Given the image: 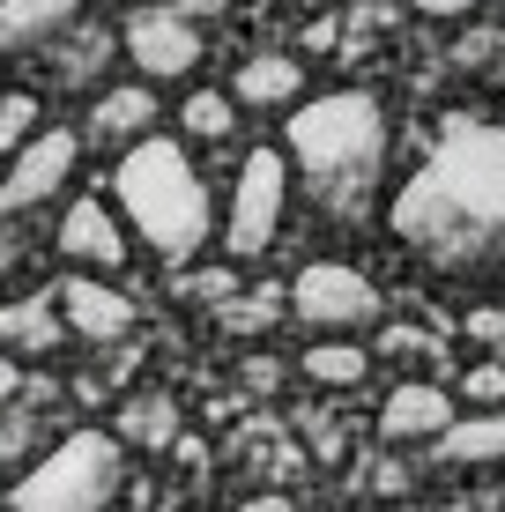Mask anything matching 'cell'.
<instances>
[{
    "instance_id": "6da1fadb",
    "label": "cell",
    "mask_w": 505,
    "mask_h": 512,
    "mask_svg": "<svg viewBox=\"0 0 505 512\" xmlns=\"http://www.w3.org/2000/svg\"><path fill=\"white\" fill-rule=\"evenodd\" d=\"M409 260L446 282H505V127L446 119L431 156L387 208Z\"/></svg>"
},
{
    "instance_id": "7a4b0ae2",
    "label": "cell",
    "mask_w": 505,
    "mask_h": 512,
    "mask_svg": "<svg viewBox=\"0 0 505 512\" xmlns=\"http://www.w3.org/2000/svg\"><path fill=\"white\" fill-rule=\"evenodd\" d=\"M290 179L327 223H364L387 179V112L372 90H327L290 112Z\"/></svg>"
},
{
    "instance_id": "3957f363",
    "label": "cell",
    "mask_w": 505,
    "mask_h": 512,
    "mask_svg": "<svg viewBox=\"0 0 505 512\" xmlns=\"http://www.w3.org/2000/svg\"><path fill=\"white\" fill-rule=\"evenodd\" d=\"M112 193H119V216L134 223V238L149 245L164 268H186V260L208 245L216 231V208H208V186L194 171V156L164 134H134V149L119 156L112 171Z\"/></svg>"
},
{
    "instance_id": "277c9868",
    "label": "cell",
    "mask_w": 505,
    "mask_h": 512,
    "mask_svg": "<svg viewBox=\"0 0 505 512\" xmlns=\"http://www.w3.org/2000/svg\"><path fill=\"white\" fill-rule=\"evenodd\" d=\"M119 438L104 431H67L38 468L8 483V512H104L119 498Z\"/></svg>"
},
{
    "instance_id": "5b68a950",
    "label": "cell",
    "mask_w": 505,
    "mask_h": 512,
    "mask_svg": "<svg viewBox=\"0 0 505 512\" xmlns=\"http://www.w3.org/2000/svg\"><path fill=\"white\" fill-rule=\"evenodd\" d=\"M283 201H290V164H283V149H253L246 164H238L231 223H223V253H238V260L268 253V238L283 231Z\"/></svg>"
},
{
    "instance_id": "8992f818",
    "label": "cell",
    "mask_w": 505,
    "mask_h": 512,
    "mask_svg": "<svg viewBox=\"0 0 505 512\" xmlns=\"http://www.w3.org/2000/svg\"><path fill=\"white\" fill-rule=\"evenodd\" d=\"M290 312H298L312 334H364L379 320V290H372V275L342 268V260H312V268L290 282Z\"/></svg>"
},
{
    "instance_id": "52a82bcc",
    "label": "cell",
    "mask_w": 505,
    "mask_h": 512,
    "mask_svg": "<svg viewBox=\"0 0 505 512\" xmlns=\"http://www.w3.org/2000/svg\"><path fill=\"white\" fill-rule=\"evenodd\" d=\"M119 45H127V60L142 67V75H164V82L201 67V30H194V15H186V8H142Z\"/></svg>"
},
{
    "instance_id": "ba28073f",
    "label": "cell",
    "mask_w": 505,
    "mask_h": 512,
    "mask_svg": "<svg viewBox=\"0 0 505 512\" xmlns=\"http://www.w3.org/2000/svg\"><path fill=\"white\" fill-rule=\"evenodd\" d=\"M60 320H67V334H82V342H127L134 334V297L127 290H112L104 275H67L60 290Z\"/></svg>"
},
{
    "instance_id": "9c48e42d",
    "label": "cell",
    "mask_w": 505,
    "mask_h": 512,
    "mask_svg": "<svg viewBox=\"0 0 505 512\" xmlns=\"http://www.w3.org/2000/svg\"><path fill=\"white\" fill-rule=\"evenodd\" d=\"M52 245H60L82 275H119V268H127V253H134L127 231H119V216L104 201H67L60 238H52Z\"/></svg>"
},
{
    "instance_id": "30bf717a",
    "label": "cell",
    "mask_w": 505,
    "mask_h": 512,
    "mask_svg": "<svg viewBox=\"0 0 505 512\" xmlns=\"http://www.w3.org/2000/svg\"><path fill=\"white\" fill-rule=\"evenodd\" d=\"M454 423V401H446V386H394L387 409H379V438L387 446H431V438Z\"/></svg>"
},
{
    "instance_id": "8fae6325",
    "label": "cell",
    "mask_w": 505,
    "mask_h": 512,
    "mask_svg": "<svg viewBox=\"0 0 505 512\" xmlns=\"http://www.w3.org/2000/svg\"><path fill=\"white\" fill-rule=\"evenodd\" d=\"M82 23V0H0V52H52Z\"/></svg>"
},
{
    "instance_id": "7c38bea8",
    "label": "cell",
    "mask_w": 505,
    "mask_h": 512,
    "mask_svg": "<svg viewBox=\"0 0 505 512\" xmlns=\"http://www.w3.org/2000/svg\"><path fill=\"white\" fill-rule=\"evenodd\" d=\"M431 446H439L446 468H491V461H505V401H498V409H476V416H454Z\"/></svg>"
},
{
    "instance_id": "4fadbf2b",
    "label": "cell",
    "mask_w": 505,
    "mask_h": 512,
    "mask_svg": "<svg viewBox=\"0 0 505 512\" xmlns=\"http://www.w3.org/2000/svg\"><path fill=\"white\" fill-rule=\"evenodd\" d=\"M60 334H67L60 297H8V305H0V342L23 349V357H52Z\"/></svg>"
},
{
    "instance_id": "5bb4252c",
    "label": "cell",
    "mask_w": 505,
    "mask_h": 512,
    "mask_svg": "<svg viewBox=\"0 0 505 512\" xmlns=\"http://www.w3.org/2000/svg\"><path fill=\"white\" fill-rule=\"evenodd\" d=\"M179 401L171 394H134L127 409H119V446H142V453H171L179 446Z\"/></svg>"
},
{
    "instance_id": "9a60e30c",
    "label": "cell",
    "mask_w": 505,
    "mask_h": 512,
    "mask_svg": "<svg viewBox=\"0 0 505 512\" xmlns=\"http://www.w3.org/2000/svg\"><path fill=\"white\" fill-rule=\"evenodd\" d=\"M298 90H305V67L283 60V52H253V60L238 67V97L260 104V112H275V104H298Z\"/></svg>"
},
{
    "instance_id": "2e32d148",
    "label": "cell",
    "mask_w": 505,
    "mask_h": 512,
    "mask_svg": "<svg viewBox=\"0 0 505 512\" xmlns=\"http://www.w3.org/2000/svg\"><path fill=\"white\" fill-rule=\"evenodd\" d=\"M156 127V97L142 90V82H127V90H104L90 104V134L97 141H134V134H149Z\"/></svg>"
},
{
    "instance_id": "e0dca14e",
    "label": "cell",
    "mask_w": 505,
    "mask_h": 512,
    "mask_svg": "<svg viewBox=\"0 0 505 512\" xmlns=\"http://www.w3.org/2000/svg\"><path fill=\"white\" fill-rule=\"evenodd\" d=\"M298 364H305L312 386H342V394H350V386H364V372H372V357H364L350 334H320V342H312Z\"/></svg>"
},
{
    "instance_id": "ac0fdd59",
    "label": "cell",
    "mask_w": 505,
    "mask_h": 512,
    "mask_svg": "<svg viewBox=\"0 0 505 512\" xmlns=\"http://www.w3.org/2000/svg\"><path fill=\"white\" fill-rule=\"evenodd\" d=\"M104 60H112V38H104V30H90V23H75V30H67V45H52V67H60L67 90H82Z\"/></svg>"
},
{
    "instance_id": "d6986e66",
    "label": "cell",
    "mask_w": 505,
    "mask_h": 512,
    "mask_svg": "<svg viewBox=\"0 0 505 512\" xmlns=\"http://www.w3.org/2000/svg\"><path fill=\"white\" fill-rule=\"evenodd\" d=\"M179 119H186V134H194V141H223V134H231V104H223V90H194Z\"/></svg>"
},
{
    "instance_id": "ffe728a7",
    "label": "cell",
    "mask_w": 505,
    "mask_h": 512,
    "mask_svg": "<svg viewBox=\"0 0 505 512\" xmlns=\"http://www.w3.org/2000/svg\"><path fill=\"white\" fill-rule=\"evenodd\" d=\"M30 127H38V97H23V90H15V97H0V156H15V149H23Z\"/></svg>"
},
{
    "instance_id": "44dd1931",
    "label": "cell",
    "mask_w": 505,
    "mask_h": 512,
    "mask_svg": "<svg viewBox=\"0 0 505 512\" xmlns=\"http://www.w3.org/2000/svg\"><path fill=\"white\" fill-rule=\"evenodd\" d=\"M305 446H312V461H327V468L350 461V431H342L335 416H305Z\"/></svg>"
},
{
    "instance_id": "7402d4cb",
    "label": "cell",
    "mask_w": 505,
    "mask_h": 512,
    "mask_svg": "<svg viewBox=\"0 0 505 512\" xmlns=\"http://www.w3.org/2000/svg\"><path fill=\"white\" fill-rule=\"evenodd\" d=\"M461 394L476 401V409H498V401H505V364H468Z\"/></svg>"
},
{
    "instance_id": "603a6c76",
    "label": "cell",
    "mask_w": 505,
    "mask_h": 512,
    "mask_svg": "<svg viewBox=\"0 0 505 512\" xmlns=\"http://www.w3.org/2000/svg\"><path fill=\"white\" fill-rule=\"evenodd\" d=\"M30 438H38V423H30V416H0V468H8Z\"/></svg>"
},
{
    "instance_id": "cb8c5ba5",
    "label": "cell",
    "mask_w": 505,
    "mask_h": 512,
    "mask_svg": "<svg viewBox=\"0 0 505 512\" xmlns=\"http://www.w3.org/2000/svg\"><path fill=\"white\" fill-rule=\"evenodd\" d=\"M275 312H283V305H275V297H246V305H238V312H223V327H268Z\"/></svg>"
},
{
    "instance_id": "d4e9b609",
    "label": "cell",
    "mask_w": 505,
    "mask_h": 512,
    "mask_svg": "<svg viewBox=\"0 0 505 512\" xmlns=\"http://www.w3.org/2000/svg\"><path fill=\"white\" fill-rule=\"evenodd\" d=\"M468 334H476V342H505V312H498V305L468 312Z\"/></svg>"
},
{
    "instance_id": "484cf974",
    "label": "cell",
    "mask_w": 505,
    "mask_h": 512,
    "mask_svg": "<svg viewBox=\"0 0 505 512\" xmlns=\"http://www.w3.org/2000/svg\"><path fill=\"white\" fill-rule=\"evenodd\" d=\"M416 15H431V23H454V15H468V8H483V0H409Z\"/></svg>"
},
{
    "instance_id": "4316f807",
    "label": "cell",
    "mask_w": 505,
    "mask_h": 512,
    "mask_svg": "<svg viewBox=\"0 0 505 512\" xmlns=\"http://www.w3.org/2000/svg\"><path fill=\"white\" fill-rule=\"evenodd\" d=\"M372 490H387V498H394V490H409V468H394V461H379V468H372Z\"/></svg>"
},
{
    "instance_id": "83f0119b",
    "label": "cell",
    "mask_w": 505,
    "mask_h": 512,
    "mask_svg": "<svg viewBox=\"0 0 505 512\" xmlns=\"http://www.w3.org/2000/svg\"><path fill=\"white\" fill-rule=\"evenodd\" d=\"M275 379H283V372H275V357H253V364H246V386H253V394H268Z\"/></svg>"
},
{
    "instance_id": "f1b7e54d",
    "label": "cell",
    "mask_w": 505,
    "mask_h": 512,
    "mask_svg": "<svg viewBox=\"0 0 505 512\" xmlns=\"http://www.w3.org/2000/svg\"><path fill=\"white\" fill-rule=\"evenodd\" d=\"M238 512H290V498H283V490H260V498H246Z\"/></svg>"
},
{
    "instance_id": "f546056e",
    "label": "cell",
    "mask_w": 505,
    "mask_h": 512,
    "mask_svg": "<svg viewBox=\"0 0 505 512\" xmlns=\"http://www.w3.org/2000/svg\"><path fill=\"white\" fill-rule=\"evenodd\" d=\"M23 386H30V379H23V372H15V364H8V357H0V401H15V394H23Z\"/></svg>"
},
{
    "instance_id": "4dcf8cb0",
    "label": "cell",
    "mask_w": 505,
    "mask_h": 512,
    "mask_svg": "<svg viewBox=\"0 0 505 512\" xmlns=\"http://www.w3.org/2000/svg\"><path fill=\"white\" fill-rule=\"evenodd\" d=\"M223 8V0H186V15H216Z\"/></svg>"
}]
</instances>
